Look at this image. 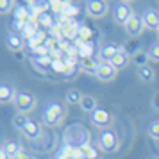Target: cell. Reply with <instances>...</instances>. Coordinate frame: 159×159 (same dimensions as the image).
<instances>
[{"label":"cell","mask_w":159,"mask_h":159,"mask_svg":"<svg viewBox=\"0 0 159 159\" xmlns=\"http://www.w3.org/2000/svg\"><path fill=\"white\" fill-rule=\"evenodd\" d=\"M30 120H29V116L27 115H23V113H16L15 116H13V125H15L18 130H23V127L29 123Z\"/></svg>","instance_id":"cell-26"},{"label":"cell","mask_w":159,"mask_h":159,"mask_svg":"<svg viewBox=\"0 0 159 159\" xmlns=\"http://www.w3.org/2000/svg\"><path fill=\"white\" fill-rule=\"evenodd\" d=\"M130 63H132V61H130V56H127L122 48H120V52H118L115 57H113V61H111V65L115 66L118 72H120V70H123V68H127Z\"/></svg>","instance_id":"cell-19"},{"label":"cell","mask_w":159,"mask_h":159,"mask_svg":"<svg viewBox=\"0 0 159 159\" xmlns=\"http://www.w3.org/2000/svg\"><path fill=\"white\" fill-rule=\"evenodd\" d=\"M65 100H66V104H70V106H79L80 100H82V93H80L77 88H70L65 93Z\"/></svg>","instance_id":"cell-21"},{"label":"cell","mask_w":159,"mask_h":159,"mask_svg":"<svg viewBox=\"0 0 159 159\" xmlns=\"http://www.w3.org/2000/svg\"><path fill=\"white\" fill-rule=\"evenodd\" d=\"M38 30H39V25H38L36 20H29V22H25V25H23V30L20 32V36L25 39V43L29 41V39H32V38L38 34Z\"/></svg>","instance_id":"cell-18"},{"label":"cell","mask_w":159,"mask_h":159,"mask_svg":"<svg viewBox=\"0 0 159 159\" xmlns=\"http://www.w3.org/2000/svg\"><path fill=\"white\" fill-rule=\"evenodd\" d=\"M136 77L143 84H152L156 80V72L152 66H141V68H136Z\"/></svg>","instance_id":"cell-15"},{"label":"cell","mask_w":159,"mask_h":159,"mask_svg":"<svg viewBox=\"0 0 159 159\" xmlns=\"http://www.w3.org/2000/svg\"><path fill=\"white\" fill-rule=\"evenodd\" d=\"M118 52H120V47L118 45H113V43L104 45L100 48V54H98V61L100 63H111L113 57H115Z\"/></svg>","instance_id":"cell-13"},{"label":"cell","mask_w":159,"mask_h":159,"mask_svg":"<svg viewBox=\"0 0 159 159\" xmlns=\"http://www.w3.org/2000/svg\"><path fill=\"white\" fill-rule=\"evenodd\" d=\"M15 159H36V157H34L32 154H29L27 150H23V148H22V150H20V154H18Z\"/></svg>","instance_id":"cell-38"},{"label":"cell","mask_w":159,"mask_h":159,"mask_svg":"<svg viewBox=\"0 0 159 159\" xmlns=\"http://www.w3.org/2000/svg\"><path fill=\"white\" fill-rule=\"evenodd\" d=\"M16 97H18V91L15 89L13 84L4 82V84L0 86V102H2V104H11V102L16 100Z\"/></svg>","instance_id":"cell-11"},{"label":"cell","mask_w":159,"mask_h":159,"mask_svg":"<svg viewBox=\"0 0 159 159\" xmlns=\"http://www.w3.org/2000/svg\"><path fill=\"white\" fill-rule=\"evenodd\" d=\"M36 97L29 91H18V97H16L15 100V107L18 113H23V115H29L30 111H34L36 109Z\"/></svg>","instance_id":"cell-3"},{"label":"cell","mask_w":159,"mask_h":159,"mask_svg":"<svg viewBox=\"0 0 159 159\" xmlns=\"http://www.w3.org/2000/svg\"><path fill=\"white\" fill-rule=\"evenodd\" d=\"M36 22H38V25H39V27H43V29H47V30L50 29V27H54V25H56L54 18H52L48 13H41V15H38Z\"/></svg>","instance_id":"cell-25"},{"label":"cell","mask_w":159,"mask_h":159,"mask_svg":"<svg viewBox=\"0 0 159 159\" xmlns=\"http://www.w3.org/2000/svg\"><path fill=\"white\" fill-rule=\"evenodd\" d=\"M2 148L7 152L9 156H11V159H15L18 154H20V150H22V145L16 143L15 139H7V141H4V145H2Z\"/></svg>","instance_id":"cell-22"},{"label":"cell","mask_w":159,"mask_h":159,"mask_svg":"<svg viewBox=\"0 0 159 159\" xmlns=\"http://www.w3.org/2000/svg\"><path fill=\"white\" fill-rule=\"evenodd\" d=\"M120 48H122L127 56H130V57L136 56L139 50H143V48H141V41H139V38H129L123 45H120Z\"/></svg>","instance_id":"cell-16"},{"label":"cell","mask_w":159,"mask_h":159,"mask_svg":"<svg viewBox=\"0 0 159 159\" xmlns=\"http://www.w3.org/2000/svg\"><path fill=\"white\" fill-rule=\"evenodd\" d=\"M65 145H70L73 148H80L84 145H89V132L82 125L75 123L65 130Z\"/></svg>","instance_id":"cell-1"},{"label":"cell","mask_w":159,"mask_h":159,"mask_svg":"<svg viewBox=\"0 0 159 159\" xmlns=\"http://www.w3.org/2000/svg\"><path fill=\"white\" fill-rule=\"evenodd\" d=\"M0 159H11V156H9V154L4 150L2 147H0Z\"/></svg>","instance_id":"cell-40"},{"label":"cell","mask_w":159,"mask_h":159,"mask_svg":"<svg viewBox=\"0 0 159 159\" xmlns=\"http://www.w3.org/2000/svg\"><path fill=\"white\" fill-rule=\"evenodd\" d=\"M91 38H93V30L89 29L88 25H80V29H79V39L80 41H91Z\"/></svg>","instance_id":"cell-30"},{"label":"cell","mask_w":159,"mask_h":159,"mask_svg":"<svg viewBox=\"0 0 159 159\" xmlns=\"http://www.w3.org/2000/svg\"><path fill=\"white\" fill-rule=\"evenodd\" d=\"M75 47H77V56L80 59H88V57H93V41H80L79 38L75 39Z\"/></svg>","instance_id":"cell-12"},{"label":"cell","mask_w":159,"mask_h":159,"mask_svg":"<svg viewBox=\"0 0 159 159\" xmlns=\"http://www.w3.org/2000/svg\"><path fill=\"white\" fill-rule=\"evenodd\" d=\"M91 123H93L95 127H98V129L107 130L109 127H111V123H113V116H111V113H109L107 109L98 107L93 115H91Z\"/></svg>","instance_id":"cell-6"},{"label":"cell","mask_w":159,"mask_h":159,"mask_svg":"<svg viewBox=\"0 0 159 159\" xmlns=\"http://www.w3.org/2000/svg\"><path fill=\"white\" fill-rule=\"evenodd\" d=\"M148 136H150L152 139L159 141V120H156V122H152L150 125H148Z\"/></svg>","instance_id":"cell-34"},{"label":"cell","mask_w":159,"mask_h":159,"mask_svg":"<svg viewBox=\"0 0 159 159\" xmlns=\"http://www.w3.org/2000/svg\"><path fill=\"white\" fill-rule=\"evenodd\" d=\"M72 59V57H70ZM66 65H68V59H63V57H56L54 61H52V72H56V73H61L63 75V72L66 70Z\"/></svg>","instance_id":"cell-27"},{"label":"cell","mask_w":159,"mask_h":159,"mask_svg":"<svg viewBox=\"0 0 159 159\" xmlns=\"http://www.w3.org/2000/svg\"><path fill=\"white\" fill-rule=\"evenodd\" d=\"M72 159H86L84 150H82V148H73L72 150Z\"/></svg>","instance_id":"cell-37"},{"label":"cell","mask_w":159,"mask_h":159,"mask_svg":"<svg viewBox=\"0 0 159 159\" xmlns=\"http://www.w3.org/2000/svg\"><path fill=\"white\" fill-rule=\"evenodd\" d=\"M109 11V4L106 0H89L86 4V15L89 18H102Z\"/></svg>","instance_id":"cell-5"},{"label":"cell","mask_w":159,"mask_h":159,"mask_svg":"<svg viewBox=\"0 0 159 159\" xmlns=\"http://www.w3.org/2000/svg\"><path fill=\"white\" fill-rule=\"evenodd\" d=\"M56 159H72V157H70V156H68V154H66V152L59 150L57 154H56Z\"/></svg>","instance_id":"cell-39"},{"label":"cell","mask_w":159,"mask_h":159,"mask_svg":"<svg viewBox=\"0 0 159 159\" xmlns=\"http://www.w3.org/2000/svg\"><path fill=\"white\" fill-rule=\"evenodd\" d=\"M116 75H118V70L111 63H98V68H97L95 77L100 80V82H111V80L116 79Z\"/></svg>","instance_id":"cell-7"},{"label":"cell","mask_w":159,"mask_h":159,"mask_svg":"<svg viewBox=\"0 0 159 159\" xmlns=\"http://www.w3.org/2000/svg\"><path fill=\"white\" fill-rule=\"evenodd\" d=\"M132 16H134L132 7H130V4H127V2H120L115 7V22L118 25H123L125 27V23L129 22Z\"/></svg>","instance_id":"cell-8"},{"label":"cell","mask_w":159,"mask_h":159,"mask_svg":"<svg viewBox=\"0 0 159 159\" xmlns=\"http://www.w3.org/2000/svg\"><path fill=\"white\" fill-rule=\"evenodd\" d=\"M79 68H80V70H84V72H88V73H93V75H95V73H97V68H98V63H97L93 57L80 59Z\"/></svg>","instance_id":"cell-23"},{"label":"cell","mask_w":159,"mask_h":159,"mask_svg":"<svg viewBox=\"0 0 159 159\" xmlns=\"http://www.w3.org/2000/svg\"><path fill=\"white\" fill-rule=\"evenodd\" d=\"M80 109L84 111V113H89V115H93L95 111H97V98H95L93 95H82V100H80Z\"/></svg>","instance_id":"cell-20"},{"label":"cell","mask_w":159,"mask_h":159,"mask_svg":"<svg viewBox=\"0 0 159 159\" xmlns=\"http://www.w3.org/2000/svg\"><path fill=\"white\" fill-rule=\"evenodd\" d=\"M98 147L104 152H107V154L118 150V136H116L115 130H111V129L104 130L100 134V138H98Z\"/></svg>","instance_id":"cell-4"},{"label":"cell","mask_w":159,"mask_h":159,"mask_svg":"<svg viewBox=\"0 0 159 159\" xmlns=\"http://www.w3.org/2000/svg\"><path fill=\"white\" fill-rule=\"evenodd\" d=\"M123 29H125V32L129 34V38H139V34H141L143 29H145L143 18H141V16H138V15H134L129 22L125 23V27H123Z\"/></svg>","instance_id":"cell-9"},{"label":"cell","mask_w":159,"mask_h":159,"mask_svg":"<svg viewBox=\"0 0 159 159\" xmlns=\"http://www.w3.org/2000/svg\"><path fill=\"white\" fill-rule=\"evenodd\" d=\"M143 22H145V27H147V29L159 30V11L157 9L148 7L143 13Z\"/></svg>","instance_id":"cell-10"},{"label":"cell","mask_w":159,"mask_h":159,"mask_svg":"<svg viewBox=\"0 0 159 159\" xmlns=\"http://www.w3.org/2000/svg\"><path fill=\"white\" fill-rule=\"evenodd\" d=\"M80 148L84 150L86 159H98V148H95L91 145H84V147H80Z\"/></svg>","instance_id":"cell-32"},{"label":"cell","mask_w":159,"mask_h":159,"mask_svg":"<svg viewBox=\"0 0 159 159\" xmlns=\"http://www.w3.org/2000/svg\"><path fill=\"white\" fill-rule=\"evenodd\" d=\"M77 73V63H75V59H68V65H66V70L63 72V77L65 79H73V75Z\"/></svg>","instance_id":"cell-28"},{"label":"cell","mask_w":159,"mask_h":159,"mask_svg":"<svg viewBox=\"0 0 159 159\" xmlns=\"http://www.w3.org/2000/svg\"><path fill=\"white\" fill-rule=\"evenodd\" d=\"M66 6H68V2H56V0H52V2H50V9L54 11V13H57L59 16L65 13Z\"/></svg>","instance_id":"cell-33"},{"label":"cell","mask_w":159,"mask_h":159,"mask_svg":"<svg viewBox=\"0 0 159 159\" xmlns=\"http://www.w3.org/2000/svg\"><path fill=\"white\" fill-rule=\"evenodd\" d=\"M22 134L25 138H29V139H32V141H36L38 138L41 136V125L38 122H32L30 120L25 127H23V130H22Z\"/></svg>","instance_id":"cell-17"},{"label":"cell","mask_w":159,"mask_h":159,"mask_svg":"<svg viewBox=\"0 0 159 159\" xmlns=\"http://www.w3.org/2000/svg\"><path fill=\"white\" fill-rule=\"evenodd\" d=\"M79 11H80V9L77 7V6H73V4H70V2H68V6H66L65 13H63L61 16H66V18L73 20V16H75V15H79Z\"/></svg>","instance_id":"cell-35"},{"label":"cell","mask_w":159,"mask_h":159,"mask_svg":"<svg viewBox=\"0 0 159 159\" xmlns=\"http://www.w3.org/2000/svg\"><path fill=\"white\" fill-rule=\"evenodd\" d=\"M18 7L15 0H2L0 2V15H9L11 11H15Z\"/></svg>","instance_id":"cell-29"},{"label":"cell","mask_w":159,"mask_h":159,"mask_svg":"<svg viewBox=\"0 0 159 159\" xmlns=\"http://www.w3.org/2000/svg\"><path fill=\"white\" fill-rule=\"evenodd\" d=\"M150 106H152V109L159 111V91H156V93L150 97Z\"/></svg>","instance_id":"cell-36"},{"label":"cell","mask_w":159,"mask_h":159,"mask_svg":"<svg viewBox=\"0 0 159 159\" xmlns=\"http://www.w3.org/2000/svg\"><path fill=\"white\" fill-rule=\"evenodd\" d=\"M148 57H150V61H154V63H159V39L157 41H154V43L150 45V48H148Z\"/></svg>","instance_id":"cell-31"},{"label":"cell","mask_w":159,"mask_h":159,"mask_svg":"<svg viewBox=\"0 0 159 159\" xmlns=\"http://www.w3.org/2000/svg\"><path fill=\"white\" fill-rule=\"evenodd\" d=\"M157 38H159V30H157Z\"/></svg>","instance_id":"cell-41"},{"label":"cell","mask_w":159,"mask_h":159,"mask_svg":"<svg viewBox=\"0 0 159 159\" xmlns=\"http://www.w3.org/2000/svg\"><path fill=\"white\" fill-rule=\"evenodd\" d=\"M130 61H132V65H136L138 68H141V66H148L150 57H148V52L139 50L136 56H132V57H130Z\"/></svg>","instance_id":"cell-24"},{"label":"cell","mask_w":159,"mask_h":159,"mask_svg":"<svg viewBox=\"0 0 159 159\" xmlns=\"http://www.w3.org/2000/svg\"><path fill=\"white\" fill-rule=\"evenodd\" d=\"M66 109L61 102H50L43 111V123L47 127H57L65 122Z\"/></svg>","instance_id":"cell-2"},{"label":"cell","mask_w":159,"mask_h":159,"mask_svg":"<svg viewBox=\"0 0 159 159\" xmlns=\"http://www.w3.org/2000/svg\"><path fill=\"white\" fill-rule=\"evenodd\" d=\"M6 45H7V48L11 52H22L23 47H25V39H23L20 34H15V32H11V34H7V38H6Z\"/></svg>","instance_id":"cell-14"}]
</instances>
